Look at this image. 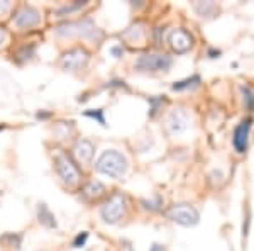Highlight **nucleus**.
Returning <instances> with one entry per match:
<instances>
[{"label":"nucleus","instance_id":"obj_1","mask_svg":"<svg viewBox=\"0 0 254 251\" xmlns=\"http://www.w3.org/2000/svg\"><path fill=\"white\" fill-rule=\"evenodd\" d=\"M95 168L102 175H107L110 178H121L122 175H126L129 163H127L126 156L119 153L117 150H107L97 160Z\"/></svg>","mask_w":254,"mask_h":251},{"label":"nucleus","instance_id":"obj_2","mask_svg":"<svg viewBox=\"0 0 254 251\" xmlns=\"http://www.w3.org/2000/svg\"><path fill=\"white\" fill-rule=\"evenodd\" d=\"M56 34L60 38H85V39H100L102 32L98 31L95 22L90 19L78 20V22H68L56 27Z\"/></svg>","mask_w":254,"mask_h":251},{"label":"nucleus","instance_id":"obj_3","mask_svg":"<svg viewBox=\"0 0 254 251\" xmlns=\"http://www.w3.org/2000/svg\"><path fill=\"white\" fill-rule=\"evenodd\" d=\"M55 167H56V171H58L60 178L66 185H76L80 182V170L76 168V165L71 162V158H69L68 155L56 153Z\"/></svg>","mask_w":254,"mask_h":251},{"label":"nucleus","instance_id":"obj_4","mask_svg":"<svg viewBox=\"0 0 254 251\" xmlns=\"http://www.w3.org/2000/svg\"><path fill=\"white\" fill-rule=\"evenodd\" d=\"M124 211H126V199H124V195H121V193H116V195H112L107 200V202L102 205L100 216H102V219L107 222V224H116L117 221L122 219V216H124Z\"/></svg>","mask_w":254,"mask_h":251},{"label":"nucleus","instance_id":"obj_5","mask_svg":"<svg viewBox=\"0 0 254 251\" xmlns=\"http://www.w3.org/2000/svg\"><path fill=\"white\" fill-rule=\"evenodd\" d=\"M171 58L168 55H142L136 61L139 72H168L171 68Z\"/></svg>","mask_w":254,"mask_h":251},{"label":"nucleus","instance_id":"obj_6","mask_svg":"<svg viewBox=\"0 0 254 251\" xmlns=\"http://www.w3.org/2000/svg\"><path fill=\"white\" fill-rule=\"evenodd\" d=\"M168 217H170L173 222H176V224L185 226V228H188V226H195L200 219L196 209L191 207V205H188V204L173 205V207L168 211Z\"/></svg>","mask_w":254,"mask_h":251},{"label":"nucleus","instance_id":"obj_7","mask_svg":"<svg viewBox=\"0 0 254 251\" xmlns=\"http://www.w3.org/2000/svg\"><path fill=\"white\" fill-rule=\"evenodd\" d=\"M41 20V14L34 7H24L20 9L14 17V24L19 29H31V27L38 26Z\"/></svg>","mask_w":254,"mask_h":251},{"label":"nucleus","instance_id":"obj_8","mask_svg":"<svg viewBox=\"0 0 254 251\" xmlns=\"http://www.w3.org/2000/svg\"><path fill=\"white\" fill-rule=\"evenodd\" d=\"M188 124H190V119H188L187 110L183 109H175L170 112V116L166 119V127L171 134H180L183 131H187Z\"/></svg>","mask_w":254,"mask_h":251},{"label":"nucleus","instance_id":"obj_9","mask_svg":"<svg viewBox=\"0 0 254 251\" xmlns=\"http://www.w3.org/2000/svg\"><path fill=\"white\" fill-rule=\"evenodd\" d=\"M88 61V53L85 49H71V51L64 53L63 58H61V67L64 70H78L85 67Z\"/></svg>","mask_w":254,"mask_h":251},{"label":"nucleus","instance_id":"obj_10","mask_svg":"<svg viewBox=\"0 0 254 251\" xmlns=\"http://www.w3.org/2000/svg\"><path fill=\"white\" fill-rule=\"evenodd\" d=\"M168 43H170V46H171L173 51L187 53L188 49L191 48V44H193V38H191L187 31L175 29V31L170 32V36H168Z\"/></svg>","mask_w":254,"mask_h":251},{"label":"nucleus","instance_id":"obj_11","mask_svg":"<svg viewBox=\"0 0 254 251\" xmlns=\"http://www.w3.org/2000/svg\"><path fill=\"white\" fill-rule=\"evenodd\" d=\"M251 122H253L251 119H244L234 131V139H232V143H234V148L239 151V153H244V151L248 150V139H249V133H251Z\"/></svg>","mask_w":254,"mask_h":251},{"label":"nucleus","instance_id":"obj_12","mask_svg":"<svg viewBox=\"0 0 254 251\" xmlns=\"http://www.w3.org/2000/svg\"><path fill=\"white\" fill-rule=\"evenodd\" d=\"M73 151H75V156L78 158L80 163H90L93 158V153H95V148H93L92 143L87 141V139H81V141H78L75 145Z\"/></svg>","mask_w":254,"mask_h":251},{"label":"nucleus","instance_id":"obj_13","mask_svg":"<svg viewBox=\"0 0 254 251\" xmlns=\"http://www.w3.org/2000/svg\"><path fill=\"white\" fill-rule=\"evenodd\" d=\"M38 219L43 226H46V228L53 229L56 228V219H55V214L48 209L46 204H39L38 207Z\"/></svg>","mask_w":254,"mask_h":251},{"label":"nucleus","instance_id":"obj_14","mask_svg":"<svg viewBox=\"0 0 254 251\" xmlns=\"http://www.w3.org/2000/svg\"><path fill=\"white\" fill-rule=\"evenodd\" d=\"M105 192V187L100 182H90L87 187L83 188V193L90 199H95V197H100L102 193Z\"/></svg>","mask_w":254,"mask_h":251},{"label":"nucleus","instance_id":"obj_15","mask_svg":"<svg viewBox=\"0 0 254 251\" xmlns=\"http://www.w3.org/2000/svg\"><path fill=\"white\" fill-rule=\"evenodd\" d=\"M124 38L130 39V41H141V39H144V27H142L141 24H137V26H132L130 29H127L124 32Z\"/></svg>","mask_w":254,"mask_h":251},{"label":"nucleus","instance_id":"obj_16","mask_svg":"<svg viewBox=\"0 0 254 251\" xmlns=\"http://www.w3.org/2000/svg\"><path fill=\"white\" fill-rule=\"evenodd\" d=\"M200 82L198 77H191V78H187V80H182V82H176V84H173V90H185V88H190L193 87V85H196Z\"/></svg>","mask_w":254,"mask_h":251},{"label":"nucleus","instance_id":"obj_17","mask_svg":"<svg viewBox=\"0 0 254 251\" xmlns=\"http://www.w3.org/2000/svg\"><path fill=\"white\" fill-rule=\"evenodd\" d=\"M195 10L198 12L202 17H210V14L215 10V5L212 2H203V3H198V5H195Z\"/></svg>","mask_w":254,"mask_h":251},{"label":"nucleus","instance_id":"obj_18","mask_svg":"<svg viewBox=\"0 0 254 251\" xmlns=\"http://www.w3.org/2000/svg\"><path fill=\"white\" fill-rule=\"evenodd\" d=\"M241 92H243L244 95V104L248 109H254V92L249 87H243L241 88Z\"/></svg>","mask_w":254,"mask_h":251},{"label":"nucleus","instance_id":"obj_19","mask_svg":"<svg viewBox=\"0 0 254 251\" xmlns=\"http://www.w3.org/2000/svg\"><path fill=\"white\" fill-rule=\"evenodd\" d=\"M85 116H87V117H92V119H97V121L100 122L102 126H105L104 110H102V109H97V110H87V112H85Z\"/></svg>","mask_w":254,"mask_h":251},{"label":"nucleus","instance_id":"obj_20","mask_svg":"<svg viewBox=\"0 0 254 251\" xmlns=\"http://www.w3.org/2000/svg\"><path fill=\"white\" fill-rule=\"evenodd\" d=\"M3 240H10V246H15V248H20V241H22V236L20 234H5Z\"/></svg>","mask_w":254,"mask_h":251},{"label":"nucleus","instance_id":"obj_21","mask_svg":"<svg viewBox=\"0 0 254 251\" xmlns=\"http://www.w3.org/2000/svg\"><path fill=\"white\" fill-rule=\"evenodd\" d=\"M87 240H88V233H80L78 236L75 238V241H73V246L75 248H81V246H85V243H87Z\"/></svg>","mask_w":254,"mask_h":251},{"label":"nucleus","instance_id":"obj_22","mask_svg":"<svg viewBox=\"0 0 254 251\" xmlns=\"http://www.w3.org/2000/svg\"><path fill=\"white\" fill-rule=\"evenodd\" d=\"M87 2H76V3H73V5H66V7H63V9H60L58 10V15H63V14H66V12H71V10H75V9H78V7H83Z\"/></svg>","mask_w":254,"mask_h":251},{"label":"nucleus","instance_id":"obj_23","mask_svg":"<svg viewBox=\"0 0 254 251\" xmlns=\"http://www.w3.org/2000/svg\"><path fill=\"white\" fill-rule=\"evenodd\" d=\"M10 9V2H7V0H3V2H0V15L5 14L7 10Z\"/></svg>","mask_w":254,"mask_h":251},{"label":"nucleus","instance_id":"obj_24","mask_svg":"<svg viewBox=\"0 0 254 251\" xmlns=\"http://www.w3.org/2000/svg\"><path fill=\"white\" fill-rule=\"evenodd\" d=\"M110 51H112V55L116 56V58H121V56H122V48H119V46L112 48V49H110Z\"/></svg>","mask_w":254,"mask_h":251},{"label":"nucleus","instance_id":"obj_25","mask_svg":"<svg viewBox=\"0 0 254 251\" xmlns=\"http://www.w3.org/2000/svg\"><path fill=\"white\" fill-rule=\"evenodd\" d=\"M151 251H165V246H161V245H153V246H151Z\"/></svg>","mask_w":254,"mask_h":251},{"label":"nucleus","instance_id":"obj_26","mask_svg":"<svg viewBox=\"0 0 254 251\" xmlns=\"http://www.w3.org/2000/svg\"><path fill=\"white\" fill-rule=\"evenodd\" d=\"M3 38H5V32H3V29L0 27V43L3 41Z\"/></svg>","mask_w":254,"mask_h":251}]
</instances>
